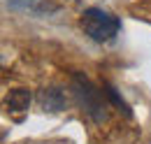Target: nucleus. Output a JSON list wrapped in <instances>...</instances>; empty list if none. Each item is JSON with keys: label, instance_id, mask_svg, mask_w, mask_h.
I'll use <instances>...</instances> for the list:
<instances>
[{"label": "nucleus", "instance_id": "nucleus-1", "mask_svg": "<svg viewBox=\"0 0 151 144\" xmlns=\"http://www.w3.org/2000/svg\"><path fill=\"white\" fill-rule=\"evenodd\" d=\"M70 86H72V93H75L77 105L81 107V112L98 126L107 123L109 119V105L105 102V93L95 86L93 81L84 74V72H72V79H70Z\"/></svg>", "mask_w": 151, "mask_h": 144}, {"label": "nucleus", "instance_id": "nucleus-2", "mask_svg": "<svg viewBox=\"0 0 151 144\" xmlns=\"http://www.w3.org/2000/svg\"><path fill=\"white\" fill-rule=\"evenodd\" d=\"M79 26H81L84 35H88L93 42L107 44L119 35L121 19L114 17L107 9H102V7H88V9H84V14L79 19Z\"/></svg>", "mask_w": 151, "mask_h": 144}, {"label": "nucleus", "instance_id": "nucleus-3", "mask_svg": "<svg viewBox=\"0 0 151 144\" xmlns=\"http://www.w3.org/2000/svg\"><path fill=\"white\" fill-rule=\"evenodd\" d=\"M7 9L21 12V14H33V17H49L58 12V5L49 0H7Z\"/></svg>", "mask_w": 151, "mask_h": 144}, {"label": "nucleus", "instance_id": "nucleus-4", "mask_svg": "<svg viewBox=\"0 0 151 144\" xmlns=\"http://www.w3.org/2000/svg\"><path fill=\"white\" fill-rule=\"evenodd\" d=\"M40 107L44 112H51V114H58V112H65L68 109V95L65 91L58 89V86H47L37 93Z\"/></svg>", "mask_w": 151, "mask_h": 144}, {"label": "nucleus", "instance_id": "nucleus-5", "mask_svg": "<svg viewBox=\"0 0 151 144\" xmlns=\"http://www.w3.org/2000/svg\"><path fill=\"white\" fill-rule=\"evenodd\" d=\"M30 100H33V93L28 89H12L7 93V98H5V105L9 112H14V114H21V112H26V109L30 107Z\"/></svg>", "mask_w": 151, "mask_h": 144}, {"label": "nucleus", "instance_id": "nucleus-6", "mask_svg": "<svg viewBox=\"0 0 151 144\" xmlns=\"http://www.w3.org/2000/svg\"><path fill=\"white\" fill-rule=\"evenodd\" d=\"M102 89H105V91H102V93H105V98H107V100H109V102H112V105L119 109V112H123V116H128V119H130L132 112H130V107H128V102H126V100L119 95V91L114 89L109 81H102Z\"/></svg>", "mask_w": 151, "mask_h": 144}]
</instances>
